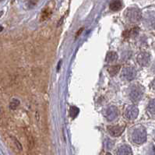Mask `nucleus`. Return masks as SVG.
<instances>
[{"label":"nucleus","instance_id":"f03ea898","mask_svg":"<svg viewBox=\"0 0 155 155\" xmlns=\"http://www.w3.org/2000/svg\"><path fill=\"white\" fill-rule=\"evenodd\" d=\"M126 17L127 20L131 23H137L141 20L142 14L140 10L136 7L128 8L126 12Z\"/></svg>","mask_w":155,"mask_h":155},{"label":"nucleus","instance_id":"423d86ee","mask_svg":"<svg viewBox=\"0 0 155 155\" xmlns=\"http://www.w3.org/2000/svg\"><path fill=\"white\" fill-rule=\"evenodd\" d=\"M137 62L140 66H147L150 62V55L145 51L140 52L137 56Z\"/></svg>","mask_w":155,"mask_h":155},{"label":"nucleus","instance_id":"39448f33","mask_svg":"<svg viewBox=\"0 0 155 155\" xmlns=\"http://www.w3.org/2000/svg\"><path fill=\"white\" fill-rule=\"evenodd\" d=\"M126 118L130 120H134L137 118L139 115V109L137 106L130 105L126 108V112H125Z\"/></svg>","mask_w":155,"mask_h":155},{"label":"nucleus","instance_id":"0eeeda50","mask_svg":"<svg viewBox=\"0 0 155 155\" xmlns=\"http://www.w3.org/2000/svg\"><path fill=\"white\" fill-rule=\"evenodd\" d=\"M119 115V111L117 109L116 107L115 106H111L108 109L106 110L105 116L108 121L115 120Z\"/></svg>","mask_w":155,"mask_h":155},{"label":"nucleus","instance_id":"4468645a","mask_svg":"<svg viewBox=\"0 0 155 155\" xmlns=\"http://www.w3.org/2000/svg\"><path fill=\"white\" fill-rule=\"evenodd\" d=\"M120 70V66L119 65H116V66H113L109 67L108 69V73L111 75V76H115L117 73H119Z\"/></svg>","mask_w":155,"mask_h":155},{"label":"nucleus","instance_id":"20e7f679","mask_svg":"<svg viewBox=\"0 0 155 155\" xmlns=\"http://www.w3.org/2000/svg\"><path fill=\"white\" fill-rule=\"evenodd\" d=\"M137 76V70L134 67H126L122 73V78L127 81H130L135 78Z\"/></svg>","mask_w":155,"mask_h":155},{"label":"nucleus","instance_id":"6ab92c4d","mask_svg":"<svg viewBox=\"0 0 155 155\" xmlns=\"http://www.w3.org/2000/svg\"><path fill=\"white\" fill-rule=\"evenodd\" d=\"M106 155H111V154L110 153H106Z\"/></svg>","mask_w":155,"mask_h":155},{"label":"nucleus","instance_id":"a211bd4d","mask_svg":"<svg viewBox=\"0 0 155 155\" xmlns=\"http://www.w3.org/2000/svg\"><path fill=\"white\" fill-rule=\"evenodd\" d=\"M2 29H3V28H2V27H0V31H2Z\"/></svg>","mask_w":155,"mask_h":155},{"label":"nucleus","instance_id":"f257e3e1","mask_svg":"<svg viewBox=\"0 0 155 155\" xmlns=\"http://www.w3.org/2000/svg\"><path fill=\"white\" fill-rule=\"evenodd\" d=\"M132 140L137 144L143 143L147 140L146 130L142 126L136 128L132 133Z\"/></svg>","mask_w":155,"mask_h":155},{"label":"nucleus","instance_id":"dca6fc26","mask_svg":"<svg viewBox=\"0 0 155 155\" xmlns=\"http://www.w3.org/2000/svg\"><path fill=\"white\" fill-rule=\"evenodd\" d=\"M20 101L14 98L11 101V102H10V104H9V108H10V109L14 110L16 109V108H18V106L20 105Z\"/></svg>","mask_w":155,"mask_h":155},{"label":"nucleus","instance_id":"ddd939ff","mask_svg":"<svg viewBox=\"0 0 155 155\" xmlns=\"http://www.w3.org/2000/svg\"><path fill=\"white\" fill-rule=\"evenodd\" d=\"M51 15V10L48 8L47 9H44L43 11H42L41 15V20L43 21V20H46L48 19L49 18V17Z\"/></svg>","mask_w":155,"mask_h":155},{"label":"nucleus","instance_id":"2eb2a0df","mask_svg":"<svg viewBox=\"0 0 155 155\" xmlns=\"http://www.w3.org/2000/svg\"><path fill=\"white\" fill-rule=\"evenodd\" d=\"M79 112H80V110H79V108L77 107L72 106L71 108H70V111H69V115H70V116L73 119H75L78 115Z\"/></svg>","mask_w":155,"mask_h":155},{"label":"nucleus","instance_id":"6e6552de","mask_svg":"<svg viewBox=\"0 0 155 155\" xmlns=\"http://www.w3.org/2000/svg\"><path fill=\"white\" fill-rule=\"evenodd\" d=\"M125 127L124 126H109L108 127V132L112 137H118L120 136L123 131H124Z\"/></svg>","mask_w":155,"mask_h":155},{"label":"nucleus","instance_id":"7ed1b4c3","mask_svg":"<svg viewBox=\"0 0 155 155\" xmlns=\"http://www.w3.org/2000/svg\"><path fill=\"white\" fill-rule=\"evenodd\" d=\"M130 97L133 101H140L143 95V90L140 86H139L137 84H134L131 86L130 89Z\"/></svg>","mask_w":155,"mask_h":155},{"label":"nucleus","instance_id":"9d476101","mask_svg":"<svg viewBox=\"0 0 155 155\" xmlns=\"http://www.w3.org/2000/svg\"><path fill=\"white\" fill-rule=\"evenodd\" d=\"M117 58H118V55H117V53L115 51H109L106 55L105 60L108 63H111V62H115L117 60Z\"/></svg>","mask_w":155,"mask_h":155},{"label":"nucleus","instance_id":"f8f14e48","mask_svg":"<svg viewBox=\"0 0 155 155\" xmlns=\"http://www.w3.org/2000/svg\"><path fill=\"white\" fill-rule=\"evenodd\" d=\"M139 32V28H133V29H130L129 31H125L123 33V37L124 38H130V37L136 36Z\"/></svg>","mask_w":155,"mask_h":155},{"label":"nucleus","instance_id":"9b49d317","mask_svg":"<svg viewBox=\"0 0 155 155\" xmlns=\"http://www.w3.org/2000/svg\"><path fill=\"white\" fill-rule=\"evenodd\" d=\"M122 8V2L121 1H114L110 3V9L112 11H119Z\"/></svg>","mask_w":155,"mask_h":155},{"label":"nucleus","instance_id":"f3484780","mask_svg":"<svg viewBox=\"0 0 155 155\" xmlns=\"http://www.w3.org/2000/svg\"><path fill=\"white\" fill-rule=\"evenodd\" d=\"M147 109L149 112H152L153 114H154V100H152L151 102H150Z\"/></svg>","mask_w":155,"mask_h":155},{"label":"nucleus","instance_id":"1a4fd4ad","mask_svg":"<svg viewBox=\"0 0 155 155\" xmlns=\"http://www.w3.org/2000/svg\"><path fill=\"white\" fill-rule=\"evenodd\" d=\"M117 155H132L131 148L127 145H123L119 148Z\"/></svg>","mask_w":155,"mask_h":155}]
</instances>
